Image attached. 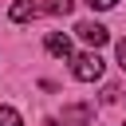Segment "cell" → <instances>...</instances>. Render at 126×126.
Segmentation results:
<instances>
[{
	"label": "cell",
	"mask_w": 126,
	"mask_h": 126,
	"mask_svg": "<svg viewBox=\"0 0 126 126\" xmlns=\"http://www.w3.org/2000/svg\"><path fill=\"white\" fill-rule=\"evenodd\" d=\"M71 75H75L79 83H94V79H102V59H98V51L71 55Z\"/></svg>",
	"instance_id": "cell-1"
},
{
	"label": "cell",
	"mask_w": 126,
	"mask_h": 126,
	"mask_svg": "<svg viewBox=\"0 0 126 126\" xmlns=\"http://www.w3.org/2000/svg\"><path fill=\"white\" fill-rule=\"evenodd\" d=\"M75 35H79L83 43H91L94 51H98V47H102V43L110 39V32H106V28L98 24V20H83V24H75Z\"/></svg>",
	"instance_id": "cell-2"
},
{
	"label": "cell",
	"mask_w": 126,
	"mask_h": 126,
	"mask_svg": "<svg viewBox=\"0 0 126 126\" xmlns=\"http://www.w3.org/2000/svg\"><path fill=\"white\" fill-rule=\"evenodd\" d=\"M43 47H47L55 59H71V35H63V32H51V35L43 39Z\"/></svg>",
	"instance_id": "cell-3"
},
{
	"label": "cell",
	"mask_w": 126,
	"mask_h": 126,
	"mask_svg": "<svg viewBox=\"0 0 126 126\" xmlns=\"http://www.w3.org/2000/svg\"><path fill=\"white\" fill-rule=\"evenodd\" d=\"M8 16H12L16 24H28V20L39 16V4H35V0H16V4L8 8Z\"/></svg>",
	"instance_id": "cell-4"
},
{
	"label": "cell",
	"mask_w": 126,
	"mask_h": 126,
	"mask_svg": "<svg viewBox=\"0 0 126 126\" xmlns=\"http://www.w3.org/2000/svg\"><path fill=\"white\" fill-rule=\"evenodd\" d=\"M63 118H67V122H75V126H91V106H67V110H63Z\"/></svg>",
	"instance_id": "cell-5"
},
{
	"label": "cell",
	"mask_w": 126,
	"mask_h": 126,
	"mask_svg": "<svg viewBox=\"0 0 126 126\" xmlns=\"http://www.w3.org/2000/svg\"><path fill=\"white\" fill-rule=\"evenodd\" d=\"M0 126H24L20 110H16V106H0Z\"/></svg>",
	"instance_id": "cell-6"
},
{
	"label": "cell",
	"mask_w": 126,
	"mask_h": 126,
	"mask_svg": "<svg viewBox=\"0 0 126 126\" xmlns=\"http://www.w3.org/2000/svg\"><path fill=\"white\" fill-rule=\"evenodd\" d=\"M71 8H75V0H51V4H47V12H51V16H67Z\"/></svg>",
	"instance_id": "cell-7"
},
{
	"label": "cell",
	"mask_w": 126,
	"mask_h": 126,
	"mask_svg": "<svg viewBox=\"0 0 126 126\" xmlns=\"http://www.w3.org/2000/svg\"><path fill=\"white\" fill-rule=\"evenodd\" d=\"M114 55H118V67H122V71H126V39H122V43H118V47H114Z\"/></svg>",
	"instance_id": "cell-8"
},
{
	"label": "cell",
	"mask_w": 126,
	"mask_h": 126,
	"mask_svg": "<svg viewBox=\"0 0 126 126\" xmlns=\"http://www.w3.org/2000/svg\"><path fill=\"white\" fill-rule=\"evenodd\" d=\"M87 4H91V8H98V12H106V8H114L118 0H87Z\"/></svg>",
	"instance_id": "cell-9"
},
{
	"label": "cell",
	"mask_w": 126,
	"mask_h": 126,
	"mask_svg": "<svg viewBox=\"0 0 126 126\" xmlns=\"http://www.w3.org/2000/svg\"><path fill=\"white\" fill-rule=\"evenodd\" d=\"M43 126H63V122L59 118H43Z\"/></svg>",
	"instance_id": "cell-10"
}]
</instances>
